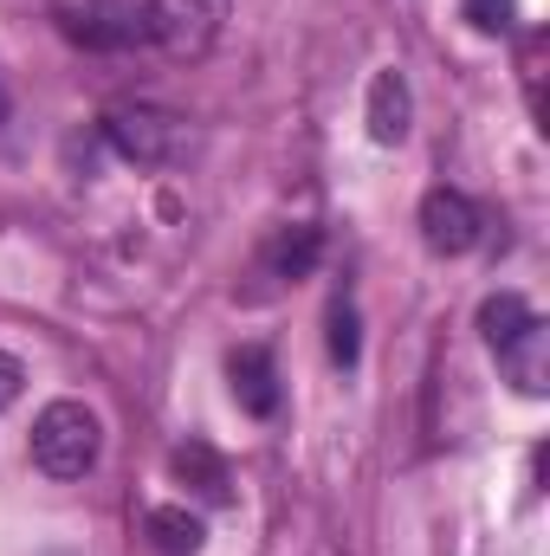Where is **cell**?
Returning <instances> with one entry per match:
<instances>
[{
	"mask_svg": "<svg viewBox=\"0 0 550 556\" xmlns=\"http://www.w3.org/2000/svg\"><path fill=\"white\" fill-rule=\"evenodd\" d=\"M104 453V420L85 402H46L33 420V466L46 479H85Z\"/></svg>",
	"mask_w": 550,
	"mask_h": 556,
	"instance_id": "1",
	"label": "cell"
},
{
	"mask_svg": "<svg viewBox=\"0 0 550 556\" xmlns=\"http://www.w3.org/2000/svg\"><path fill=\"white\" fill-rule=\"evenodd\" d=\"M104 142L137 168H168V162L188 155V124L175 111H155V104H111L104 111Z\"/></svg>",
	"mask_w": 550,
	"mask_h": 556,
	"instance_id": "2",
	"label": "cell"
},
{
	"mask_svg": "<svg viewBox=\"0 0 550 556\" xmlns=\"http://www.w3.org/2000/svg\"><path fill=\"white\" fill-rule=\"evenodd\" d=\"M59 33L85 52H130L149 46V13L142 0H72L59 7Z\"/></svg>",
	"mask_w": 550,
	"mask_h": 556,
	"instance_id": "3",
	"label": "cell"
},
{
	"mask_svg": "<svg viewBox=\"0 0 550 556\" xmlns=\"http://www.w3.org/2000/svg\"><path fill=\"white\" fill-rule=\"evenodd\" d=\"M142 13H149V39L168 59H201L227 26V0H142Z\"/></svg>",
	"mask_w": 550,
	"mask_h": 556,
	"instance_id": "4",
	"label": "cell"
},
{
	"mask_svg": "<svg viewBox=\"0 0 550 556\" xmlns=\"http://www.w3.org/2000/svg\"><path fill=\"white\" fill-rule=\"evenodd\" d=\"M479 207L460 194V188H427L421 194V240H427V253H440V260H460V253H473L479 247Z\"/></svg>",
	"mask_w": 550,
	"mask_h": 556,
	"instance_id": "5",
	"label": "cell"
},
{
	"mask_svg": "<svg viewBox=\"0 0 550 556\" xmlns=\"http://www.w3.org/2000/svg\"><path fill=\"white\" fill-rule=\"evenodd\" d=\"M492 356H499L505 382H512L525 402H545V395H550V324H545V317H532V324H525L518 337H505Z\"/></svg>",
	"mask_w": 550,
	"mask_h": 556,
	"instance_id": "6",
	"label": "cell"
},
{
	"mask_svg": "<svg viewBox=\"0 0 550 556\" xmlns=\"http://www.w3.org/2000/svg\"><path fill=\"white\" fill-rule=\"evenodd\" d=\"M227 376H234V402L253 420L278 415V363H273L266 343H240V350L227 356Z\"/></svg>",
	"mask_w": 550,
	"mask_h": 556,
	"instance_id": "7",
	"label": "cell"
},
{
	"mask_svg": "<svg viewBox=\"0 0 550 556\" xmlns=\"http://www.w3.org/2000/svg\"><path fill=\"white\" fill-rule=\"evenodd\" d=\"M168 472H175L201 505H227V498H234V472H227V459H221L208 440H182V446L168 453Z\"/></svg>",
	"mask_w": 550,
	"mask_h": 556,
	"instance_id": "8",
	"label": "cell"
},
{
	"mask_svg": "<svg viewBox=\"0 0 550 556\" xmlns=\"http://www.w3.org/2000/svg\"><path fill=\"white\" fill-rule=\"evenodd\" d=\"M409 117H414V104H409V78L389 65V72H376L370 78V137L383 142V149H396V142L409 137Z\"/></svg>",
	"mask_w": 550,
	"mask_h": 556,
	"instance_id": "9",
	"label": "cell"
},
{
	"mask_svg": "<svg viewBox=\"0 0 550 556\" xmlns=\"http://www.w3.org/2000/svg\"><path fill=\"white\" fill-rule=\"evenodd\" d=\"M142 538L162 556H201V544H208V531H201V518H195L188 505H155V511H142Z\"/></svg>",
	"mask_w": 550,
	"mask_h": 556,
	"instance_id": "10",
	"label": "cell"
},
{
	"mask_svg": "<svg viewBox=\"0 0 550 556\" xmlns=\"http://www.w3.org/2000/svg\"><path fill=\"white\" fill-rule=\"evenodd\" d=\"M317 253H324V233H317V227H278L273 247H266V273L273 278H311Z\"/></svg>",
	"mask_w": 550,
	"mask_h": 556,
	"instance_id": "11",
	"label": "cell"
},
{
	"mask_svg": "<svg viewBox=\"0 0 550 556\" xmlns=\"http://www.w3.org/2000/svg\"><path fill=\"white\" fill-rule=\"evenodd\" d=\"M532 317H538V311H532V304H525L518 291H492V298L479 304V337H486V343L499 350V343H505V337H518V330H525Z\"/></svg>",
	"mask_w": 550,
	"mask_h": 556,
	"instance_id": "12",
	"label": "cell"
},
{
	"mask_svg": "<svg viewBox=\"0 0 550 556\" xmlns=\"http://www.w3.org/2000/svg\"><path fill=\"white\" fill-rule=\"evenodd\" d=\"M357 356H363L357 304H350V291H337V298H330V363H337V369H357Z\"/></svg>",
	"mask_w": 550,
	"mask_h": 556,
	"instance_id": "13",
	"label": "cell"
},
{
	"mask_svg": "<svg viewBox=\"0 0 550 556\" xmlns=\"http://www.w3.org/2000/svg\"><path fill=\"white\" fill-rule=\"evenodd\" d=\"M473 33H512V0H466Z\"/></svg>",
	"mask_w": 550,
	"mask_h": 556,
	"instance_id": "14",
	"label": "cell"
},
{
	"mask_svg": "<svg viewBox=\"0 0 550 556\" xmlns=\"http://www.w3.org/2000/svg\"><path fill=\"white\" fill-rule=\"evenodd\" d=\"M20 389H26V369H20V356H7V350H0V408H13V402H20Z\"/></svg>",
	"mask_w": 550,
	"mask_h": 556,
	"instance_id": "15",
	"label": "cell"
},
{
	"mask_svg": "<svg viewBox=\"0 0 550 556\" xmlns=\"http://www.w3.org/2000/svg\"><path fill=\"white\" fill-rule=\"evenodd\" d=\"M0 124H7V91H0Z\"/></svg>",
	"mask_w": 550,
	"mask_h": 556,
	"instance_id": "16",
	"label": "cell"
}]
</instances>
